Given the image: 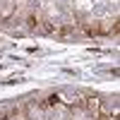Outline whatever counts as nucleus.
<instances>
[{"mask_svg": "<svg viewBox=\"0 0 120 120\" xmlns=\"http://www.w3.org/2000/svg\"><path fill=\"white\" fill-rule=\"evenodd\" d=\"M41 22H43V19L38 17V15H31V17H29V26H31V29H36V26H41Z\"/></svg>", "mask_w": 120, "mask_h": 120, "instance_id": "nucleus-1", "label": "nucleus"}]
</instances>
